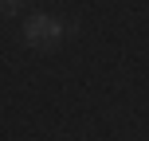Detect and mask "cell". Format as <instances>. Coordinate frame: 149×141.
<instances>
[{
    "label": "cell",
    "mask_w": 149,
    "mask_h": 141,
    "mask_svg": "<svg viewBox=\"0 0 149 141\" xmlns=\"http://www.w3.org/2000/svg\"><path fill=\"white\" fill-rule=\"evenodd\" d=\"M63 20L59 16H31L28 24H24V43L36 47V51H55V47L63 43Z\"/></svg>",
    "instance_id": "obj_1"
},
{
    "label": "cell",
    "mask_w": 149,
    "mask_h": 141,
    "mask_svg": "<svg viewBox=\"0 0 149 141\" xmlns=\"http://www.w3.org/2000/svg\"><path fill=\"white\" fill-rule=\"evenodd\" d=\"M24 0H0V16H16Z\"/></svg>",
    "instance_id": "obj_2"
}]
</instances>
